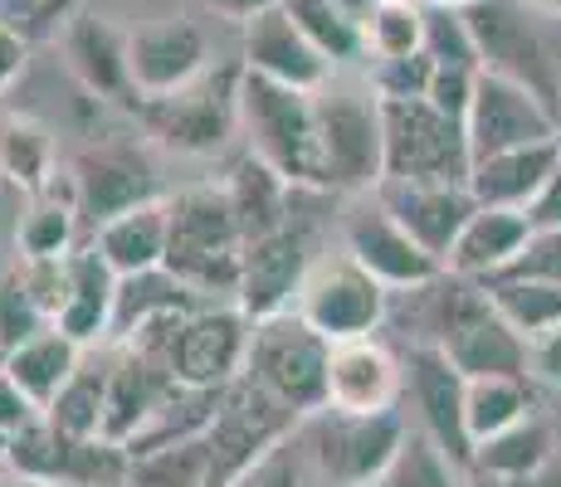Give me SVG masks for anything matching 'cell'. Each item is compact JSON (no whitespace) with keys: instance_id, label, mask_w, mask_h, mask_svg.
<instances>
[{"instance_id":"obj_1","label":"cell","mask_w":561,"mask_h":487,"mask_svg":"<svg viewBox=\"0 0 561 487\" xmlns=\"http://www.w3.org/2000/svg\"><path fill=\"white\" fill-rule=\"evenodd\" d=\"M167 274H176L196 298L240 292L244 234L225 181H205L167 195Z\"/></svg>"},{"instance_id":"obj_2","label":"cell","mask_w":561,"mask_h":487,"mask_svg":"<svg viewBox=\"0 0 561 487\" xmlns=\"http://www.w3.org/2000/svg\"><path fill=\"white\" fill-rule=\"evenodd\" d=\"M240 132L264 166L294 190H328L318 151V93L288 89L264 73H240Z\"/></svg>"},{"instance_id":"obj_3","label":"cell","mask_w":561,"mask_h":487,"mask_svg":"<svg viewBox=\"0 0 561 487\" xmlns=\"http://www.w3.org/2000/svg\"><path fill=\"white\" fill-rule=\"evenodd\" d=\"M240 73H244L240 59L210 63L186 89L142 97L137 123L157 147L176 151V156H215L240 132Z\"/></svg>"},{"instance_id":"obj_4","label":"cell","mask_w":561,"mask_h":487,"mask_svg":"<svg viewBox=\"0 0 561 487\" xmlns=\"http://www.w3.org/2000/svg\"><path fill=\"white\" fill-rule=\"evenodd\" d=\"M328 356L332 341L312 332L298 312L259 317L250 332V356H244L240 381L259 385L268 399L294 409L298 419L328 409Z\"/></svg>"},{"instance_id":"obj_5","label":"cell","mask_w":561,"mask_h":487,"mask_svg":"<svg viewBox=\"0 0 561 487\" xmlns=\"http://www.w3.org/2000/svg\"><path fill=\"white\" fill-rule=\"evenodd\" d=\"M405 419L396 409L381 415H347V409H318L298 425L308 463L328 478V487H376L381 473L405 443Z\"/></svg>"},{"instance_id":"obj_6","label":"cell","mask_w":561,"mask_h":487,"mask_svg":"<svg viewBox=\"0 0 561 487\" xmlns=\"http://www.w3.org/2000/svg\"><path fill=\"white\" fill-rule=\"evenodd\" d=\"M386 181H445L469 186V132L430 97H381Z\"/></svg>"},{"instance_id":"obj_7","label":"cell","mask_w":561,"mask_h":487,"mask_svg":"<svg viewBox=\"0 0 561 487\" xmlns=\"http://www.w3.org/2000/svg\"><path fill=\"white\" fill-rule=\"evenodd\" d=\"M318 151L328 190L371 195L386 181L381 97L371 89H322L318 93Z\"/></svg>"},{"instance_id":"obj_8","label":"cell","mask_w":561,"mask_h":487,"mask_svg":"<svg viewBox=\"0 0 561 487\" xmlns=\"http://www.w3.org/2000/svg\"><path fill=\"white\" fill-rule=\"evenodd\" d=\"M463 25L473 35L479 49V69L499 73V79L527 89L542 107H552L561 117V73L557 59L547 49V39L537 35L533 10L523 0H479V5L463 10Z\"/></svg>"},{"instance_id":"obj_9","label":"cell","mask_w":561,"mask_h":487,"mask_svg":"<svg viewBox=\"0 0 561 487\" xmlns=\"http://www.w3.org/2000/svg\"><path fill=\"white\" fill-rule=\"evenodd\" d=\"M294 312L328 341H357V337H371L386 322L391 292L376 283L352 254H322L312 264V274L304 278Z\"/></svg>"},{"instance_id":"obj_10","label":"cell","mask_w":561,"mask_h":487,"mask_svg":"<svg viewBox=\"0 0 561 487\" xmlns=\"http://www.w3.org/2000/svg\"><path fill=\"white\" fill-rule=\"evenodd\" d=\"M69 195L79 220H89L93 230L107 224L113 214H127L137 205L157 200V166L142 151V142H127V137H103L89 142L79 156L69 161Z\"/></svg>"},{"instance_id":"obj_11","label":"cell","mask_w":561,"mask_h":487,"mask_svg":"<svg viewBox=\"0 0 561 487\" xmlns=\"http://www.w3.org/2000/svg\"><path fill=\"white\" fill-rule=\"evenodd\" d=\"M5 468L15 478H39L54 487H103L127 478V453L107 439H64L45 415L30 429L0 443Z\"/></svg>"},{"instance_id":"obj_12","label":"cell","mask_w":561,"mask_h":487,"mask_svg":"<svg viewBox=\"0 0 561 487\" xmlns=\"http://www.w3.org/2000/svg\"><path fill=\"white\" fill-rule=\"evenodd\" d=\"M318 234L304 214L284 224V230L264 234V240L244 244V268H240V312L250 322L259 317H278V312H294L298 292H304V278L318 264Z\"/></svg>"},{"instance_id":"obj_13","label":"cell","mask_w":561,"mask_h":487,"mask_svg":"<svg viewBox=\"0 0 561 487\" xmlns=\"http://www.w3.org/2000/svg\"><path fill=\"white\" fill-rule=\"evenodd\" d=\"M250 332L254 322L240 312V302L186 312L176 322V332H171V351H167L171 375L196 390H230L244 375Z\"/></svg>"},{"instance_id":"obj_14","label":"cell","mask_w":561,"mask_h":487,"mask_svg":"<svg viewBox=\"0 0 561 487\" xmlns=\"http://www.w3.org/2000/svg\"><path fill=\"white\" fill-rule=\"evenodd\" d=\"M304 419L294 409H284L278 399H268L259 385L234 381L220 395V415H215L210 434V487H225L234 473H244L259 453H268L274 443H284L288 434H298Z\"/></svg>"},{"instance_id":"obj_15","label":"cell","mask_w":561,"mask_h":487,"mask_svg":"<svg viewBox=\"0 0 561 487\" xmlns=\"http://www.w3.org/2000/svg\"><path fill=\"white\" fill-rule=\"evenodd\" d=\"M342 244H347L342 254L357 258L386 292H415V288L439 283V278L449 274L435 254H425V248L410 240V230L386 210L381 200H376V195L347 214V224H342Z\"/></svg>"},{"instance_id":"obj_16","label":"cell","mask_w":561,"mask_h":487,"mask_svg":"<svg viewBox=\"0 0 561 487\" xmlns=\"http://www.w3.org/2000/svg\"><path fill=\"white\" fill-rule=\"evenodd\" d=\"M463 132H469V156L483 161L493 151H513V147H533V142H552L561 137V117L552 107H542L527 89L499 79V73H483L473 79L469 97V117H463Z\"/></svg>"},{"instance_id":"obj_17","label":"cell","mask_w":561,"mask_h":487,"mask_svg":"<svg viewBox=\"0 0 561 487\" xmlns=\"http://www.w3.org/2000/svg\"><path fill=\"white\" fill-rule=\"evenodd\" d=\"M59 49L83 93L127 107V113L142 107V93L133 83V59H127V30H117L107 15L73 10L59 30Z\"/></svg>"},{"instance_id":"obj_18","label":"cell","mask_w":561,"mask_h":487,"mask_svg":"<svg viewBox=\"0 0 561 487\" xmlns=\"http://www.w3.org/2000/svg\"><path fill=\"white\" fill-rule=\"evenodd\" d=\"M127 59H133V83L142 97L186 89L215 63L210 35L191 15H161L152 25L127 30Z\"/></svg>"},{"instance_id":"obj_19","label":"cell","mask_w":561,"mask_h":487,"mask_svg":"<svg viewBox=\"0 0 561 487\" xmlns=\"http://www.w3.org/2000/svg\"><path fill=\"white\" fill-rule=\"evenodd\" d=\"M405 381H410V395H415V409L425 419V434L459 463V468H473V439H469V419H463V390L469 381L455 371L439 346L430 341H415L405 351Z\"/></svg>"},{"instance_id":"obj_20","label":"cell","mask_w":561,"mask_h":487,"mask_svg":"<svg viewBox=\"0 0 561 487\" xmlns=\"http://www.w3.org/2000/svg\"><path fill=\"white\" fill-rule=\"evenodd\" d=\"M371 195L405 224L410 240L425 254H435L439 264H449L463 224L479 210L469 186H445V181H381Z\"/></svg>"},{"instance_id":"obj_21","label":"cell","mask_w":561,"mask_h":487,"mask_svg":"<svg viewBox=\"0 0 561 487\" xmlns=\"http://www.w3.org/2000/svg\"><path fill=\"white\" fill-rule=\"evenodd\" d=\"M240 63L250 73H264V79L288 83V89H304V93H322L332 83V63L322 59V54L312 49V39L294 25L284 0L244 25Z\"/></svg>"},{"instance_id":"obj_22","label":"cell","mask_w":561,"mask_h":487,"mask_svg":"<svg viewBox=\"0 0 561 487\" xmlns=\"http://www.w3.org/2000/svg\"><path fill=\"white\" fill-rule=\"evenodd\" d=\"M405 390V366L376 337L332 341L328 356V405L347 415H381L396 409Z\"/></svg>"},{"instance_id":"obj_23","label":"cell","mask_w":561,"mask_h":487,"mask_svg":"<svg viewBox=\"0 0 561 487\" xmlns=\"http://www.w3.org/2000/svg\"><path fill=\"white\" fill-rule=\"evenodd\" d=\"M181 381L152 356L123 346L117 361L107 366V419H103V439L117 443L127 453V443L147 429V419L157 415V405L171 395Z\"/></svg>"},{"instance_id":"obj_24","label":"cell","mask_w":561,"mask_h":487,"mask_svg":"<svg viewBox=\"0 0 561 487\" xmlns=\"http://www.w3.org/2000/svg\"><path fill=\"white\" fill-rule=\"evenodd\" d=\"M561 156V137L513 151H493V156L469 166V195L489 210H533L537 195L547 190Z\"/></svg>"},{"instance_id":"obj_25","label":"cell","mask_w":561,"mask_h":487,"mask_svg":"<svg viewBox=\"0 0 561 487\" xmlns=\"http://www.w3.org/2000/svg\"><path fill=\"white\" fill-rule=\"evenodd\" d=\"M527 240H533L527 210H489V205H479L473 220L463 224V234H459V244H455V254H449L445 268L459 278H469V283H489V278H499L503 268L523 254Z\"/></svg>"},{"instance_id":"obj_26","label":"cell","mask_w":561,"mask_h":487,"mask_svg":"<svg viewBox=\"0 0 561 487\" xmlns=\"http://www.w3.org/2000/svg\"><path fill=\"white\" fill-rule=\"evenodd\" d=\"M113 298H117V274L107 268V258L93 244L69 254V298H64L59 317L49 327H59L69 341L93 346L113 327Z\"/></svg>"},{"instance_id":"obj_27","label":"cell","mask_w":561,"mask_h":487,"mask_svg":"<svg viewBox=\"0 0 561 487\" xmlns=\"http://www.w3.org/2000/svg\"><path fill=\"white\" fill-rule=\"evenodd\" d=\"M225 190H230V205H234V220H240L244 244L284 230V224L298 214V195H304V190L288 186L274 166H264L254 151H244V156L225 171Z\"/></svg>"},{"instance_id":"obj_28","label":"cell","mask_w":561,"mask_h":487,"mask_svg":"<svg viewBox=\"0 0 561 487\" xmlns=\"http://www.w3.org/2000/svg\"><path fill=\"white\" fill-rule=\"evenodd\" d=\"M93 248L107 258V268H113L117 278L161 268L167 264V195H157V200L99 224V230H93Z\"/></svg>"},{"instance_id":"obj_29","label":"cell","mask_w":561,"mask_h":487,"mask_svg":"<svg viewBox=\"0 0 561 487\" xmlns=\"http://www.w3.org/2000/svg\"><path fill=\"white\" fill-rule=\"evenodd\" d=\"M0 176L30 200L59 181V147H54V132L39 117L15 113V107L0 113Z\"/></svg>"},{"instance_id":"obj_30","label":"cell","mask_w":561,"mask_h":487,"mask_svg":"<svg viewBox=\"0 0 561 487\" xmlns=\"http://www.w3.org/2000/svg\"><path fill=\"white\" fill-rule=\"evenodd\" d=\"M0 366H5L10 375H15V385L30 395V405L45 415V409L59 399V390L79 375L83 366V346L69 341L59 327H45L39 337L20 341L10 356H0Z\"/></svg>"},{"instance_id":"obj_31","label":"cell","mask_w":561,"mask_h":487,"mask_svg":"<svg viewBox=\"0 0 561 487\" xmlns=\"http://www.w3.org/2000/svg\"><path fill=\"white\" fill-rule=\"evenodd\" d=\"M181 312H196V292L181 283L167 268H147V274L117 278V298H113V341H133L142 327H152L161 317H181Z\"/></svg>"},{"instance_id":"obj_32","label":"cell","mask_w":561,"mask_h":487,"mask_svg":"<svg viewBox=\"0 0 561 487\" xmlns=\"http://www.w3.org/2000/svg\"><path fill=\"white\" fill-rule=\"evenodd\" d=\"M552 425L542 415L517 419L503 434L473 443V473H493V478H542L552 463Z\"/></svg>"},{"instance_id":"obj_33","label":"cell","mask_w":561,"mask_h":487,"mask_svg":"<svg viewBox=\"0 0 561 487\" xmlns=\"http://www.w3.org/2000/svg\"><path fill=\"white\" fill-rule=\"evenodd\" d=\"M479 288H483V298L493 302V312H499L527 346H537L542 337H552V332L561 327V288L557 283L489 278V283H479Z\"/></svg>"},{"instance_id":"obj_34","label":"cell","mask_w":561,"mask_h":487,"mask_svg":"<svg viewBox=\"0 0 561 487\" xmlns=\"http://www.w3.org/2000/svg\"><path fill=\"white\" fill-rule=\"evenodd\" d=\"M527 415H537L527 375H483V381H469V390H463V419H469L473 443L503 434Z\"/></svg>"},{"instance_id":"obj_35","label":"cell","mask_w":561,"mask_h":487,"mask_svg":"<svg viewBox=\"0 0 561 487\" xmlns=\"http://www.w3.org/2000/svg\"><path fill=\"white\" fill-rule=\"evenodd\" d=\"M15 244L20 258H64L79 248V210H73V195L59 200V181L30 200L25 220L15 224Z\"/></svg>"},{"instance_id":"obj_36","label":"cell","mask_w":561,"mask_h":487,"mask_svg":"<svg viewBox=\"0 0 561 487\" xmlns=\"http://www.w3.org/2000/svg\"><path fill=\"white\" fill-rule=\"evenodd\" d=\"M284 10L294 15V25L312 39V49L342 69V63L366 59V39H362V20L347 15L337 0H284Z\"/></svg>"},{"instance_id":"obj_37","label":"cell","mask_w":561,"mask_h":487,"mask_svg":"<svg viewBox=\"0 0 561 487\" xmlns=\"http://www.w3.org/2000/svg\"><path fill=\"white\" fill-rule=\"evenodd\" d=\"M366 59H415L425 54V5L420 0H376L362 20Z\"/></svg>"},{"instance_id":"obj_38","label":"cell","mask_w":561,"mask_h":487,"mask_svg":"<svg viewBox=\"0 0 561 487\" xmlns=\"http://www.w3.org/2000/svg\"><path fill=\"white\" fill-rule=\"evenodd\" d=\"M123 487H210V443L186 439L127 459Z\"/></svg>"},{"instance_id":"obj_39","label":"cell","mask_w":561,"mask_h":487,"mask_svg":"<svg viewBox=\"0 0 561 487\" xmlns=\"http://www.w3.org/2000/svg\"><path fill=\"white\" fill-rule=\"evenodd\" d=\"M45 419L59 429L64 439H103V419H107V371L79 366L69 385L59 390V399L45 409Z\"/></svg>"},{"instance_id":"obj_40","label":"cell","mask_w":561,"mask_h":487,"mask_svg":"<svg viewBox=\"0 0 561 487\" xmlns=\"http://www.w3.org/2000/svg\"><path fill=\"white\" fill-rule=\"evenodd\" d=\"M376 487H463V483H459V463L420 429V434H405L401 453L391 459V468L381 473Z\"/></svg>"},{"instance_id":"obj_41","label":"cell","mask_w":561,"mask_h":487,"mask_svg":"<svg viewBox=\"0 0 561 487\" xmlns=\"http://www.w3.org/2000/svg\"><path fill=\"white\" fill-rule=\"evenodd\" d=\"M425 54L435 59V69H469L479 73V49L463 25V10L425 5Z\"/></svg>"},{"instance_id":"obj_42","label":"cell","mask_w":561,"mask_h":487,"mask_svg":"<svg viewBox=\"0 0 561 487\" xmlns=\"http://www.w3.org/2000/svg\"><path fill=\"white\" fill-rule=\"evenodd\" d=\"M45 327H49V317L35 308L20 268H5V274H0V356H10L20 341L39 337Z\"/></svg>"},{"instance_id":"obj_43","label":"cell","mask_w":561,"mask_h":487,"mask_svg":"<svg viewBox=\"0 0 561 487\" xmlns=\"http://www.w3.org/2000/svg\"><path fill=\"white\" fill-rule=\"evenodd\" d=\"M304 468H308L304 443H298V434H288L268 453H259L244 473H234L225 487H304Z\"/></svg>"},{"instance_id":"obj_44","label":"cell","mask_w":561,"mask_h":487,"mask_svg":"<svg viewBox=\"0 0 561 487\" xmlns=\"http://www.w3.org/2000/svg\"><path fill=\"white\" fill-rule=\"evenodd\" d=\"M430 83H435V59H430V54L371 63V93L376 97H425Z\"/></svg>"},{"instance_id":"obj_45","label":"cell","mask_w":561,"mask_h":487,"mask_svg":"<svg viewBox=\"0 0 561 487\" xmlns=\"http://www.w3.org/2000/svg\"><path fill=\"white\" fill-rule=\"evenodd\" d=\"M499 278H533V283L561 288V230H533V240L523 244V254H517Z\"/></svg>"},{"instance_id":"obj_46","label":"cell","mask_w":561,"mask_h":487,"mask_svg":"<svg viewBox=\"0 0 561 487\" xmlns=\"http://www.w3.org/2000/svg\"><path fill=\"white\" fill-rule=\"evenodd\" d=\"M473 79H479V73H469V69H435V83H430V93H425V97H430V103H435L445 117L463 123V117H469Z\"/></svg>"},{"instance_id":"obj_47","label":"cell","mask_w":561,"mask_h":487,"mask_svg":"<svg viewBox=\"0 0 561 487\" xmlns=\"http://www.w3.org/2000/svg\"><path fill=\"white\" fill-rule=\"evenodd\" d=\"M35 419H39V409L30 405V395L15 385V375L0 366V443L10 434H20V429H30Z\"/></svg>"},{"instance_id":"obj_48","label":"cell","mask_w":561,"mask_h":487,"mask_svg":"<svg viewBox=\"0 0 561 487\" xmlns=\"http://www.w3.org/2000/svg\"><path fill=\"white\" fill-rule=\"evenodd\" d=\"M64 5H69V0H0V15H5L15 30L35 35V30H45L54 15H64Z\"/></svg>"},{"instance_id":"obj_49","label":"cell","mask_w":561,"mask_h":487,"mask_svg":"<svg viewBox=\"0 0 561 487\" xmlns=\"http://www.w3.org/2000/svg\"><path fill=\"white\" fill-rule=\"evenodd\" d=\"M25 59H30V35H25V30H15L5 15H0V93H5L10 83L25 73Z\"/></svg>"},{"instance_id":"obj_50","label":"cell","mask_w":561,"mask_h":487,"mask_svg":"<svg viewBox=\"0 0 561 487\" xmlns=\"http://www.w3.org/2000/svg\"><path fill=\"white\" fill-rule=\"evenodd\" d=\"M527 220H533V230H561V156H557V171H552V181H547V190L537 195V205L527 210Z\"/></svg>"},{"instance_id":"obj_51","label":"cell","mask_w":561,"mask_h":487,"mask_svg":"<svg viewBox=\"0 0 561 487\" xmlns=\"http://www.w3.org/2000/svg\"><path fill=\"white\" fill-rule=\"evenodd\" d=\"M210 15H220V20H230V25H250L254 15H264L268 5H278V0H201Z\"/></svg>"},{"instance_id":"obj_52","label":"cell","mask_w":561,"mask_h":487,"mask_svg":"<svg viewBox=\"0 0 561 487\" xmlns=\"http://www.w3.org/2000/svg\"><path fill=\"white\" fill-rule=\"evenodd\" d=\"M533 371L547 375L552 385H561V327L552 332V337H542L533 346Z\"/></svg>"},{"instance_id":"obj_53","label":"cell","mask_w":561,"mask_h":487,"mask_svg":"<svg viewBox=\"0 0 561 487\" xmlns=\"http://www.w3.org/2000/svg\"><path fill=\"white\" fill-rule=\"evenodd\" d=\"M463 487H552L547 478H493V473H473Z\"/></svg>"},{"instance_id":"obj_54","label":"cell","mask_w":561,"mask_h":487,"mask_svg":"<svg viewBox=\"0 0 561 487\" xmlns=\"http://www.w3.org/2000/svg\"><path fill=\"white\" fill-rule=\"evenodd\" d=\"M533 15H561V0H523Z\"/></svg>"},{"instance_id":"obj_55","label":"cell","mask_w":561,"mask_h":487,"mask_svg":"<svg viewBox=\"0 0 561 487\" xmlns=\"http://www.w3.org/2000/svg\"><path fill=\"white\" fill-rule=\"evenodd\" d=\"M342 10H347V15H357V20H366V10L376 5V0H337Z\"/></svg>"},{"instance_id":"obj_56","label":"cell","mask_w":561,"mask_h":487,"mask_svg":"<svg viewBox=\"0 0 561 487\" xmlns=\"http://www.w3.org/2000/svg\"><path fill=\"white\" fill-rule=\"evenodd\" d=\"M0 487H54V483H39V478H15V473H5Z\"/></svg>"},{"instance_id":"obj_57","label":"cell","mask_w":561,"mask_h":487,"mask_svg":"<svg viewBox=\"0 0 561 487\" xmlns=\"http://www.w3.org/2000/svg\"><path fill=\"white\" fill-rule=\"evenodd\" d=\"M420 5H445V10H469V5H479V0H420Z\"/></svg>"},{"instance_id":"obj_58","label":"cell","mask_w":561,"mask_h":487,"mask_svg":"<svg viewBox=\"0 0 561 487\" xmlns=\"http://www.w3.org/2000/svg\"><path fill=\"white\" fill-rule=\"evenodd\" d=\"M5 473H10V468H5V453H0V478H5Z\"/></svg>"}]
</instances>
